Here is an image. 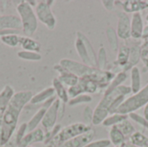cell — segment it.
Returning <instances> with one entry per match:
<instances>
[{"instance_id": "44dd1931", "label": "cell", "mask_w": 148, "mask_h": 147, "mask_svg": "<svg viewBox=\"0 0 148 147\" xmlns=\"http://www.w3.org/2000/svg\"><path fill=\"white\" fill-rule=\"evenodd\" d=\"M52 88L55 90V94L56 96L57 97V99L64 104L69 103V96L68 94V89L66 88V87L56 78H54L52 81Z\"/></svg>"}, {"instance_id": "8992f818", "label": "cell", "mask_w": 148, "mask_h": 147, "mask_svg": "<svg viewBox=\"0 0 148 147\" xmlns=\"http://www.w3.org/2000/svg\"><path fill=\"white\" fill-rule=\"evenodd\" d=\"M148 103V82L138 93L127 98L117 110L118 113L128 115L144 107Z\"/></svg>"}, {"instance_id": "5bb4252c", "label": "cell", "mask_w": 148, "mask_h": 147, "mask_svg": "<svg viewBox=\"0 0 148 147\" xmlns=\"http://www.w3.org/2000/svg\"><path fill=\"white\" fill-rule=\"evenodd\" d=\"M22 29V23L19 16L14 15H4L0 17V31Z\"/></svg>"}, {"instance_id": "4dcf8cb0", "label": "cell", "mask_w": 148, "mask_h": 147, "mask_svg": "<svg viewBox=\"0 0 148 147\" xmlns=\"http://www.w3.org/2000/svg\"><path fill=\"white\" fill-rule=\"evenodd\" d=\"M117 126L121 130V132L123 133V135L127 138V139H129L136 132L134 126L132 124V122L128 119L125 120L124 121L117 125Z\"/></svg>"}, {"instance_id": "ee69618b", "label": "cell", "mask_w": 148, "mask_h": 147, "mask_svg": "<svg viewBox=\"0 0 148 147\" xmlns=\"http://www.w3.org/2000/svg\"><path fill=\"white\" fill-rule=\"evenodd\" d=\"M148 37V23L147 25H146L145 27H144V30H143V36H142V38L143 39H146V38H147Z\"/></svg>"}, {"instance_id": "2e32d148", "label": "cell", "mask_w": 148, "mask_h": 147, "mask_svg": "<svg viewBox=\"0 0 148 147\" xmlns=\"http://www.w3.org/2000/svg\"><path fill=\"white\" fill-rule=\"evenodd\" d=\"M45 133L41 128H36L32 132L27 133V134L20 141L17 147H28L35 143L44 142Z\"/></svg>"}, {"instance_id": "d4e9b609", "label": "cell", "mask_w": 148, "mask_h": 147, "mask_svg": "<svg viewBox=\"0 0 148 147\" xmlns=\"http://www.w3.org/2000/svg\"><path fill=\"white\" fill-rule=\"evenodd\" d=\"M141 74L140 70L138 67H134L131 69V90L132 93L134 94L138 93L141 89Z\"/></svg>"}, {"instance_id": "277c9868", "label": "cell", "mask_w": 148, "mask_h": 147, "mask_svg": "<svg viewBox=\"0 0 148 147\" xmlns=\"http://www.w3.org/2000/svg\"><path fill=\"white\" fill-rule=\"evenodd\" d=\"M16 11L22 23V30L26 36L31 37L38 27V20L33 7L28 1H22L16 6Z\"/></svg>"}, {"instance_id": "5b68a950", "label": "cell", "mask_w": 148, "mask_h": 147, "mask_svg": "<svg viewBox=\"0 0 148 147\" xmlns=\"http://www.w3.org/2000/svg\"><path fill=\"white\" fill-rule=\"evenodd\" d=\"M75 48L82 63L90 67L97 68V55L95 49L88 37L81 31L76 32Z\"/></svg>"}, {"instance_id": "f35d334b", "label": "cell", "mask_w": 148, "mask_h": 147, "mask_svg": "<svg viewBox=\"0 0 148 147\" xmlns=\"http://www.w3.org/2000/svg\"><path fill=\"white\" fill-rule=\"evenodd\" d=\"M62 126L60 124H56L51 130L48 131L45 133V139H44V145H46L47 143H49L51 139H53L62 130Z\"/></svg>"}, {"instance_id": "4fadbf2b", "label": "cell", "mask_w": 148, "mask_h": 147, "mask_svg": "<svg viewBox=\"0 0 148 147\" xmlns=\"http://www.w3.org/2000/svg\"><path fill=\"white\" fill-rule=\"evenodd\" d=\"M14 94H15V91L13 88L10 87V85L4 86L2 91L0 92V134L2 131V122H3V115Z\"/></svg>"}, {"instance_id": "d6986e66", "label": "cell", "mask_w": 148, "mask_h": 147, "mask_svg": "<svg viewBox=\"0 0 148 147\" xmlns=\"http://www.w3.org/2000/svg\"><path fill=\"white\" fill-rule=\"evenodd\" d=\"M140 47H141V43L140 41L132 43L131 46H129L130 49L129 60L127 65L123 69L124 72H127V70H131L134 67H135L139 63L140 60Z\"/></svg>"}, {"instance_id": "f1b7e54d", "label": "cell", "mask_w": 148, "mask_h": 147, "mask_svg": "<svg viewBox=\"0 0 148 147\" xmlns=\"http://www.w3.org/2000/svg\"><path fill=\"white\" fill-rule=\"evenodd\" d=\"M128 142L135 146L148 147V137L144 133L136 131L129 139Z\"/></svg>"}, {"instance_id": "cb8c5ba5", "label": "cell", "mask_w": 148, "mask_h": 147, "mask_svg": "<svg viewBox=\"0 0 148 147\" xmlns=\"http://www.w3.org/2000/svg\"><path fill=\"white\" fill-rule=\"evenodd\" d=\"M108 139L110 140L111 144L114 146V147L124 146L127 143V138L123 135V133L121 132L117 126L110 127Z\"/></svg>"}, {"instance_id": "8fae6325", "label": "cell", "mask_w": 148, "mask_h": 147, "mask_svg": "<svg viewBox=\"0 0 148 147\" xmlns=\"http://www.w3.org/2000/svg\"><path fill=\"white\" fill-rule=\"evenodd\" d=\"M61 101L56 99V101L53 103V105L46 110V113L42 120V126L46 130V132L51 130L59 120V109L61 107Z\"/></svg>"}, {"instance_id": "ac0fdd59", "label": "cell", "mask_w": 148, "mask_h": 147, "mask_svg": "<svg viewBox=\"0 0 148 147\" xmlns=\"http://www.w3.org/2000/svg\"><path fill=\"white\" fill-rule=\"evenodd\" d=\"M123 11L127 13H137L148 8V0H126L121 2Z\"/></svg>"}, {"instance_id": "603a6c76", "label": "cell", "mask_w": 148, "mask_h": 147, "mask_svg": "<svg viewBox=\"0 0 148 147\" xmlns=\"http://www.w3.org/2000/svg\"><path fill=\"white\" fill-rule=\"evenodd\" d=\"M55 95H56V94H55L54 88L52 87H49V88H46L45 89L42 90L41 92H38L35 95H33L29 103L32 105L42 104L46 101H48L49 99L52 98Z\"/></svg>"}, {"instance_id": "f907efd6", "label": "cell", "mask_w": 148, "mask_h": 147, "mask_svg": "<svg viewBox=\"0 0 148 147\" xmlns=\"http://www.w3.org/2000/svg\"><path fill=\"white\" fill-rule=\"evenodd\" d=\"M1 16H2V15H1V14H0V17H1Z\"/></svg>"}, {"instance_id": "83f0119b", "label": "cell", "mask_w": 148, "mask_h": 147, "mask_svg": "<svg viewBox=\"0 0 148 147\" xmlns=\"http://www.w3.org/2000/svg\"><path fill=\"white\" fill-rule=\"evenodd\" d=\"M128 119V115L126 114H121V113H113L110 114L101 124L103 126L105 127H112L114 126H117L120 123H121L122 121H124L125 120Z\"/></svg>"}, {"instance_id": "6da1fadb", "label": "cell", "mask_w": 148, "mask_h": 147, "mask_svg": "<svg viewBox=\"0 0 148 147\" xmlns=\"http://www.w3.org/2000/svg\"><path fill=\"white\" fill-rule=\"evenodd\" d=\"M34 94L31 91H20L12 96L2 122V131L0 134V146L5 145L14 135L18 119L23 107L30 102Z\"/></svg>"}, {"instance_id": "7c38bea8", "label": "cell", "mask_w": 148, "mask_h": 147, "mask_svg": "<svg viewBox=\"0 0 148 147\" xmlns=\"http://www.w3.org/2000/svg\"><path fill=\"white\" fill-rule=\"evenodd\" d=\"M54 70H56L59 74L57 79L65 87H68V88L74 87L79 81V77L78 76H76L73 73L69 72L68 69H66L65 68H63L62 66H61L59 63L54 65Z\"/></svg>"}, {"instance_id": "74e56055", "label": "cell", "mask_w": 148, "mask_h": 147, "mask_svg": "<svg viewBox=\"0 0 148 147\" xmlns=\"http://www.w3.org/2000/svg\"><path fill=\"white\" fill-rule=\"evenodd\" d=\"M140 60L144 63L145 67L148 70V40L147 38L143 39V42L140 47Z\"/></svg>"}, {"instance_id": "f546056e", "label": "cell", "mask_w": 148, "mask_h": 147, "mask_svg": "<svg viewBox=\"0 0 148 147\" xmlns=\"http://www.w3.org/2000/svg\"><path fill=\"white\" fill-rule=\"evenodd\" d=\"M106 36H107L111 49L114 52H118L120 46H119V41H118L119 37L117 36L116 30H114L112 27H108L106 29Z\"/></svg>"}, {"instance_id": "b9f144b4", "label": "cell", "mask_w": 148, "mask_h": 147, "mask_svg": "<svg viewBox=\"0 0 148 147\" xmlns=\"http://www.w3.org/2000/svg\"><path fill=\"white\" fill-rule=\"evenodd\" d=\"M102 3V5L104 6V8L108 10V11H113L114 9V6H115V1H112V0H104L101 2Z\"/></svg>"}, {"instance_id": "52a82bcc", "label": "cell", "mask_w": 148, "mask_h": 147, "mask_svg": "<svg viewBox=\"0 0 148 147\" xmlns=\"http://www.w3.org/2000/svg\"><path fill=\"white\" fill-rule=\"evenodd\" d=\"M54 3V1H39L35 7L37 20L49 30H53L56 26V18L51 10Z\"/></svg>"}, {"instance_id": "816d5d0a", "label": "cell", "mask_w": 148, "mask_h": 147, "mask_svg": "<svg viewBox=\"0 0 148 147\" xmlns=\"http://www.w3.org/2000/svg\"><path fill=\"white\" fill-rule=\"evenodd\" d=\"M147 40H148V37H147Z\"/></svg>"}, {"instance_id": "ffe728a7", "label": "cell", "mask_w": 148, "mask_h": 147, "mask_svg": "<svg viewBox=\"0 0 148 147\" xmlns=\"http://www.w3.org/2000/svg\"><path fill=\"white\" fill-rule=\"evenodd\" d=\"M19 46L22 48L23 50H25V51H32V52L40 53L42 49L41 44L37 41H36L32 37H29L26 36H20Z\"/></svg>"}, {"instance_id": "7402d4cb", "label": "cell", "mask_w": 148, "mask_h": 147, "mask_svg": "<svg viewBox=\"0 0 148 147\" xmlns=\"http://www.w3.org/2000/svg\"><path fill=\"white\" fill-rule=\"evenodd\" d=\"M129 54H130V49L128 45L121 46L117 52V58L115 62H114V65H115L116 67L121 68V71H123V69L128 63Z\"/></svg>"}, {"instance_id": "8d00e7d4", "label": "cell", "mask_w": 148, "mask_h": 147, "mask_svg": "<svg viewBox=\"0 0 148 147\" xmlns=\"http://www.w3.org/2000/svg\"><path fill=\"white\" fill-rule=\"evenodd\" d=\"M28 133V128H27V122H24L23 124L20 125V126L16 130L15 133H14V138L16 142V145L18 146V144L20 143V141L23 139V138Z\"/></svg>"}, {"instance_id": "bcb514c9", "label": "cell", "mask_w": 148, "mask_h": 147, "mask_svg": "<svg viewBox=\"0 0 148 147\" xmlns=\"http://www.w3.org/2000/svg\"><path fill=\"white\" fill-rule=\"evenodd\" d=\"M125 147H138V146H134V145L130 144L129 142H127V143L125 144Z\"/></svg>"}, {"instance_id": "e0dca14e", "label": "cell", "mask_w": 148, "mask_h": 147, "mask_svg": "<svg viewBox=\"0 0 148 147\" xmlns=\"http://www.w3.org/2000/svg\"><path fill=\"white\" fill-rule=\"evenodd\" d=\"M144 22L140 12L134 13L131 18V37L134 40H140L143 36Z\"/></svg>"}, {"instance_id": "ab89813d", "label": "cell", "mask_w": 148, "mask_h": 147, "mask_svg": "<svg viewBox=\"0 0 148 147\" xmlns=\"http://www.w3.org/2000/svg\"><path fill=\"white\" fill-rule=\"evenodd\" d=\"M93 114H94V110L90 107H86L82 112V120L83 123L87 124L88 126H91L92 120H93Z\"/></svg>"}, {"instance_id": "f6af8a7d", "label": "cell", "mask_w": 148, "mask_h": 147, "mask_svg": "<svg viewBox=\"0 0 148 147\" xmlns=\"http://www.w3.org/2000/svg\"><path fill=\"white\" fill-rule=\"evenodd\" d=\"M143 116L148 120V103L144 107V111H143Z\"/></svg>"}, {"instance_id": "836d02e7", "label": "cell", "mask_w": 148, "mask_h": 147, "mask_svg": "<svg viewBox=\"0 0 148 147\" xmlns=\"http://www.w3.org/2000/svg\"><path fill=\"white\" fill-rule=\"evenodd\" d=\"M92 101H93V97L90 94H80L75 98L69 99V101L68 104L69 107H75V106H79V105H82V104L90 103Z\"/></svg>"}, {"instance_id": "c3c4849f", "label": "cell", "mask_w": 148, "mask_h": 147, "mask_svg": "<svg viewBox=\"0 0 148 147\" xmlns=\"http://www.w3.org/2000/svg\"><path fill=\"white\" fill-rule=\"evenodd\" d=\"M115 147H125V145H124V146H115Z\"/></svg>"}, {"instance_id": "4316f807", "label": "cell", "mask_w": 148, "mask_h": 147, "mask_svg": "<svg viewBox=\"0 0 148 147\" xmlns=\"http://www.w3.org/2000/svg\"><path fill=\"white\" fill-rule=\"evenodd\" d=\"M127 79V74L124 71H120L119 73H117L114 76V78L112 80V81L110 82V84L108 85V87L107 88V89L105 90L104 94L109 93L111 91H113L114 89L117 88L118 87L121 86Z\"/></svg>"}, {"instance_id": "7bdbcfd3", "label": "cell", "mask_w": 148, "mask_h": 147, "mask_svg": "<svg viewBox=\"0 0 148 147\" xmlns=\"http://www.w3.org/2000/svg\"><path fill=\"white\" fill-rule=\"evenodd\" d=\"M2 147H17V145H16V140H15L14 136H12V138Z\"/></svg>"}, {"instance_id": "e575fe53", "label": "cell", "mask_w": 148, "mask_h": 147, "mask_svg": "<svg viewBox=\"0 0 148 147\" xmlns=\"http://www.w3.org/2000/svg\"><path fill=\"white\" fill-rule=\"evenodd\" d=\"M107 52L103 46L99 49L97 55V68L101 70H107Z\"/></svg>"}, {"instance_id": "9c48e42d", "label": "cell", "mask_w": 148, "mask_h": 147, "mask_svg": "<svg viewBox=\"0 0 148 147\" xmlns=\"http://www.w3.org/2000/svg\"><path fill=\"white\" fill-rule=\"evenodd\" d=\"M59 64L68 69L69 72L73 73L79 78L84 77V76H88V75H93L95 74L98 70V68H94L88 66L82 62H79L71 59H67L63 58L59 62Z\"/></svg>"}, {"instance_id": "3957f363", "label": "cell", "mask_w": 148, "mask_h": 147, "mask_svg": "<svg viewBox=\"0 0 148 147\" xmlns=\"http://www.w3.org/2000/svg\"><path fill=\"white\" fill-rule=\"evenodd\" d=\"M92 129L91 126L84 124L83 122H76L70 124L60 131V133L49 143L44 145V147H61L65 142L82 135Z\"/></svg>"}, {"instance_id": "7a4b0ae2", "label": "cell", "mask_w": 148, "mask_h": 147, "mask_svg": "<svg viewBox=\"0 0 148 147\" xmlns=\"http://www.w3.org/2000/svg\"><path fill=\"white\" fill-rule=\"evenodd\" d=\"M131 93L132 90L129 86L121 85L113 91L104 94L102 99L96 107L108 112L109 114L115 113L120 106L127 99V96Z\"/></svg>"}, {"instance_id": "d590c367", "label": "cell", "mask_w": 148, "mask_h": 147, "mask_svg": "<svg viewBox=\"0 0 148 147\" xmlns=\"http://www.w3.org/2000/svg\"><path fill=\"white\" fill-rule=\"evenodd\" d=\"M128 118L135 123H137L139 126L148 130V120L144 116H141L137 113H131L128 114Z\"/></svg>"}, {"instance_id": "484cf974", "label": "cell", "mask_w": 148, "mask_h": 147, "mask_svg": "<svg viewBox=\"0 0 148 147\" xmlns=\"http://www.w3.org/2000/svg\"><path fill=\"white\" fill-rule=\"evenodd\" d=\"M46 113V109L43 107H40L36 113L31 117V119L27 122V128H28V133L32 132L35 129L38 128V126L40 123H42V120L43 119V116Z\"/></svg>"}, {"instance_id": "d6a6232c", "label": "cell", "mask_w": 148, "mask_h": 147, "mask_svg": "<svg viewBox=\"0 0 148 147\" xmlns=\"http://www.w3.org/2000/svg\"><path fill=\"white\" fill-rule=\"evenodd\" d=\"M17 56L23 60V61H29V62H39L42 60V55L40 53L32 52V51H25V50H20L17 52Z\"/></svg>"}, {"instance_id": "7dc6e473", "label": "cell", "mask_w": 148, "mask_h": 147, "mask_svg": "<svg viewBox=\"0 0 148 147\" xmlns=\"http://www.w3.org/2000/svg\"><path fill=\"white\" fill-rule=\"evenodd\" d=\"M146 19H147V23H148V14L147 15V17H146Z\"/></svg>"}, {"instance_id": "681fc988", "label": "cell", "mask_w": 148, "mask_h": 147, "mask_svg": "<svg viewBox=\"0 0 148 147\" xmlns=\"http://www.w3.org/2000/svg\"><path fill=\"white\" fill-rule=\"evenodd\" d=\"M28 147H35V146H28Z\"/></svg>"}, {"instance_id": "1f68e13d", "label": "cell", "mask_w": 148, "mask_h": 147, "mask_svg": "<svg viewBox=\"0 0 148 147\" xmlns=\"http://www.w3.org/2000/svg\"><path fill=\"white\" fill-rule=\"evenodd\" d=\"M19 39H20V36L18 34H7L0 37V41L2 42V43L10 48L18 47Z\"/></svg>"}, {"instance_id": "9a60e30c", "label": "cell", "mask_w": 148, "mask_h": 147, "mask_svg": "<svg viewBox=\"0 0 148 147\" xmlns=\"http://www.w3.org/2000/svg\"><path fill=\"white\" fill-rule=\"evenodd\" d=\"M95 137V131L91 129L90 131L79 135L67 142H65L61 147H85L88 143L93 141Z\"/></svg>"}, {"instance_id": "ba28073f", "label": "cell", "mask_w": 148, "mask_h": 147, "mask_svg": "<svg viewBox=\"0 0 148 147\" xmlns=\"http://www.w3.org/2000/svg\"><path fill=\"white\" fill-rule=\"evenodd\" d=\"M101 91V90L97 82H95L90 76H84L79 78V81L75 86L68 88V94L70 99L83 94H98Z\"/></svg>"}, {"instance_id": "60d3db41", "label": "cell", "mask_w": 148, "mask_h": 147, "mask_svg": "<svg viewBox=\"0 0 148 147\" xmlns=\"http://www.w3.org/2000/svg\"><path fill=\"white\" fill-rule=\"evenodd\" d=\"M112 144L108 139H101L91 141L85 147H109Z\"/></svg>"}, {"instance_id": "f5cc1de1", "label": "cell", "mask_w": 148, "mask_h": 147, "mask_svg": "<svg viewBox=\"0 0 148 147\" xmlns=\"http://www.w3.org/2000/svg\"><path fill=\"white\" fill-rule=\"evenodd\" d=\"M0 147H2V146H0Z\"/></svg>"}, {"instance_id": "30bf717a", "label": "cell", "mask_w": 148, "mask_h": 147, "mask_svg": "<svg viewBox=\"0 0 148 147\" xmlns=\"http://www.w3.org/2000/svg\"><path fill=\"white\" fill-rule=\"evenodd\" d=\"M117 28L116 33L119 38L122 40H129L131 38V19L124 11L117 12Z\"/></svg>"}]
</instances>
